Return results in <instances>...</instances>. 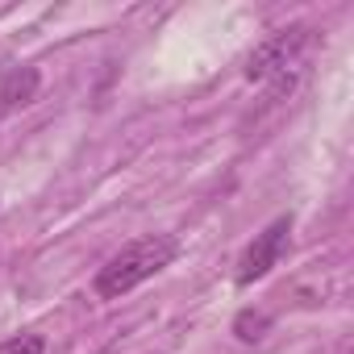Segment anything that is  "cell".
Here are the masks:
<instances>
[{
    "label": "cell",
    "instance_id": "6da1fadb",
    "mask_svg": "<svg viewBox=\"0 0 354 354\" xmlns=\"http://www.w3.org/2000/svg\"><path fill=\"white\" fill-rule=\"evenodd\" d=\"M175 254H180V242H175L171 234H146L129 246H121L92 279V292L100 300H121L125 292H133L138 283L154 279L158 271H167L175 263Z\"/></svg>",
    "mask_w": 354,
    "mask_h": 354
},
{
    "label": "cell",
    "instance_id": "7a4b0ae2",
    "mask_svg": "<svg viewBox=\"0 0 354 354\" xmlns=\"http://www.w3.org/2000/svg\"><path fill=\"white\" fill-rule=\"evenodd\" d=\"M308 46V26H288L275 30L263 46H254V55L246 59V80H288V71L300 63Z\"/></svg>",
    "mask_w": 354,
    "mask_h": 354
},
{
    "label": "cell",
    "instance_id": "3957f363",
    "mask_svg": "<svg viewBox=\"0 0 354 354\" xmlns=\"http://www.w3.org/2000/svg\"><path fill=\"white\" fill-rule=\"evenodd\" d=\"M288 238H292V217H275L263 234H254V242L238 259V275H234L238 288H250L263 275H271V267H279V259L288 250Z\"/></svg>",
    "mask_w": 354,
    "mask_h": 354
},
{
    "label": "cell",
    "instance_id": "277c9868",
    "mask_svg": "<svg viewBox=\"0 0 354 354\" xmlns=\"http://www.w3.org/2000/svg\"><path fill=\"white\" fill-rule=\"evenodd\" d=\"M38 84H42V75L34 67H9L5 75H0V109L30 104L38 96Z\"/></svg>",
    "mask_w": 354,
    "mask_h": 354
},
{
    "label": "cell",
    "instance_id": "5b68a950",
    "mask_svg": "<svg viewBox=\"0 0 354 354\" xmlns=\"http://www.w3.org/2000/svg\"><path fill=\"white\" fill-rule=\"evenodd\" d=\"M267 329H271V317H267L263 308H242V313L234 317V333H238L242 342H263Z\"/></svg>",
    "mask_w": 354,
    "mask_h": 354
},
{
    "label": "cell",
    "instance_id": "8992f818",
    "mask_svg": "<svg viewBox=\"0 0 354 354\" xmlns=\"http://www.w3.org/2000/svg\"><path fill=\"white\" fill-rule=\"evenodd\" d=\"M0 354H46V337L42 333H17L9 342H0Z\"/></svg>",
    "mask_w": 354,
    "mask_h": 354
}]
</instances>
